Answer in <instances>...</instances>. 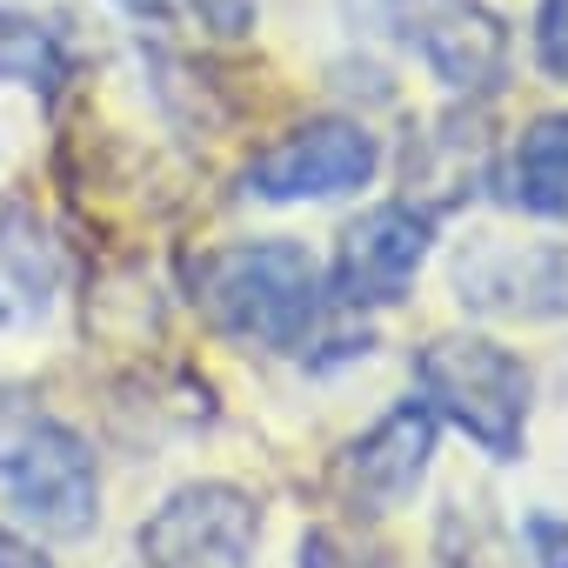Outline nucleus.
Wrapping results in <instances>:
<instances>
[{
	"mask_svg": "<svg viewBox=\"0 0 568 568\" xmlns=\"http://www.w3.org/2000/svg\"><path fill=\"white\" fill-rule=\"evenodd\" d=\"M535 54L555 81H568V0H541L535 14Z\"/></svg>",
	"mask_w": 568,
	"mask_h": 568,
	"instance_id": "obj_11",
	"label": "nucleus"
},
{
	"mask_svg": "<svg viewBox=\"0 0 568 568\" xmlns=\"http://www.w3.org/2000/svg\"><path fill=\"white\" fill-rule=\"evenodd\" d=\"M428 234H435V221L415 214V207H368L342 234L335 295L348 308H388V302H402L408 281H415V267L428 261Z\"/></svg>",
	"mask_w": 568,
	"mask_h": 568,
	"instance_id": "obj_7",
	"label": "nucleus"
},
{
	"mask_svg": "<svg viewBox=\"0 0 568 568\" xmlns=\"http://www.w3.org/2000/svg\"><path fill=\"white\" fill-rule=\"evenodd\" d=\"M128 14H141V21H168V14H181L187 0H121Z\"/></svg>",
	"mask_w": 568,
	"mask_h": 568,
	"instance_id": "obj_15",
	"label": "nucleus"
},
{
	"mask_svg": "<svg viewBox=\"0 0 568 568\" xmlns=\"http://www.w3.org/2000/svg\"><path fill=\"white\" fill-rule=\"evenodd\" d=\"M0 568H48V561H41V548H34V541H21V535L0 528Z\"/></svg>",
	"mask_w": 568,
	"mask_h": 568,
	"instance_id": "obj_13",
	"label": "nucleus"
},
{
	"mask_svg": "<svg viewBox=\"0 0 568 568\" xmlns=\"http://www.w3.org/2000/svg\"><path fill=\"white\" fill-rule=\"evenodd\" d=\"M415 382L435 415H448L481 455L515 462L528 435V368L488 335H435L415 355Z\"/></svg>",
	"mask_w": 568,
	"mask_h": 568,
	"instance_id": "obj_3",
	"label": "nucleus"
},
{
	"mask_svg": "<svg viewBox=\"0 0 568 568\" xmlns=\"http://www.w3.org/2000/svg\"><path fill=\"white\" fill-rule=\"evenodd\" d=\"M187 281H194L201 315L221 335L261 342V348H302V335L315 328V308H322V267L295 241L207 247Z\"/></svg>",
	"mask_w": 568,
	"mask_h": 568,
	"instance_id": "obj_1",
	"label": "nucleus"
},
{
	"mask_svg": "<svg viewBox=\"0 0 568 568\" xmlns=\"http://www.w3.org/2000/svg\"><path fill=\"white\" fill-rule=\"evenodd\" d=\"M261 515L227 481H187L141 521L148 568H254Z\"/></svg>",
	"mask_w": 568,
	"mask_h": 568,
	"instance_id": "obj_4",
	"label": "nucleus"
},
{
	"mask_svg": "<svg viewBox=\"0 0 568 568\" xmlns=\"http://www.w3.org/2000/svg\"><path fill=\"white\" fill-rule=\"evenodd\" d=\"M395 34L448 94H495L508 74V28L481 0H382Z\"/></svg>",
	"mask_w": 568,
	"mask_h": 568,
	"instance_id": "obj_5",
	"label": "nucleus"
},
{
	"mask_svg": "<svg viewBox=\"0 0 568 568\" xmlns=\"http://www.w3.org/2000/svg\"><path fill=\"white\" fill-rule=\"evenodd\" d=\"M462 302H475L481 315H515V322L568 315V241L475 247L462 261Z\"/></svg>",
	"mask_w": 568,
	"mask_h": 568,
	"instance_id": "obj_9",
	"label": "nucleus"
},
{
	"mask_svg": "<svg viewBox=\"0 0 568 568\" xmlns=\"http://www.w3.org/2000/svg\"><path fill=\"white\" fill-rule=\"evenodd\" d=\"M0 481L61 541L88 535L101 515V475L88 442L48 408H34L28 395H0Z\"/></svg>",
	"mask_w": 568,
	"mask_h": 568,
	"instance_id": "obj_2",
	"label": "nucleus"
},
{
	"mask_svg": "<svg viewBox=\"0 0 568 568\" xmlns=\"http://www.w3.org/2000/svg\"><path fill=\"white\" fill-rule=\"evenodd\" d=\"M428 455H435V408H428V402H402V408H388V415H382L348 455H342L348 501L368 508V515L402 508V501L422 488Z\"/></svg>",
	"mask_w": 568,
	"mask_h": 568,
	"instance_id": "obj_8",
	"label": "nucleus"
},
{
	"mask_svg": "<svg viewBox=\"0 0 568 568\" xmlns=\"http://www.w3.org/2000/svg\"><path fill=\"white\" fill-rule=\"evenodd\" d=\"M528 548H535V568H568V521L528 515Z\"/></svg>",
	"mask_w": 568,
	"mask_h": 568,
	"instance_id": "obj_12",
	"label": "nucleus"
},
{
	"mask_svg": "<svg viewBox=\"0 0 568 568\" xmlns=\"http://www.w3.org/2000/svg\"><path fill=\"white\" fill-rule=\"evenodd\" d=\"M375 168H382V148H375L368 128H355V121H315V128L288 134L281 148L254 154L247 194H261V201H328V194L368 187Z\"/></svg>",
	"mask_w": 568,
	"mask_h": 568,
	"instance_id": "obj_6",
	"label": "nucleus"
},
{
	"mask_svg": "<svg viewBox=\"0 0 568 568\" xmlns=\"http://www.w3.org/2000/svg\"><path fill=\"white\" fill-rule=\"evenodd\" d=\"M508 201L528 214L568 221V114L528 121V134L515 141V161H508Z\"/></svg>",
	"mask_w": 568,
	"mask_h": 568,
	"instance_id": "obj_10",
	"label": "nucleus"
},
{
	"mask_svg": "<svg viewBox=\"0 0 568 568\" xmlns=\"http://www.w3.org/2000/svg\"><path fill=\"white\" fill-rule=\"evenodd\" d=\"M302 561H308V568H348V561H342V548H335V535H308Z\"/></svg>",
	"mask_w": 568,
	"mask_h": 568,
	"instance_id": "obj_14",
	"label": "nucleus"
}]
</instances>
